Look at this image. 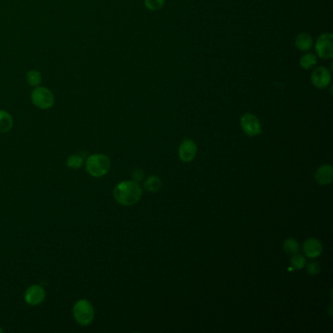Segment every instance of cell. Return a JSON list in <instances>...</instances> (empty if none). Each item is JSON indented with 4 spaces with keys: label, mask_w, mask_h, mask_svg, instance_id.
I'll return each mask as SVG.
<instances>
[{
    "label": "cell",
    "mask_w": 333,
    "mask_h": 333,
    "mask_svg": "<svg viewBox=\"0 0 333 333\" xmlns=\"http://www.w3.org/2000/svg\"><path fill=\"white\" fill-rule=\"evenodd\" d=\"M142 193L141 186L136 181L121 182L113 190L114 200L125 206L136 204L141 200Z\"/></svg>",
    "instance_id": "cell-1"
},
{
    "label": "cell",
    "mask_w": 333,
    "mask_h": 333,
    "mask_svg": "<svg viewBox=\"0 0 333 333\" xmlns=\"http://www.w3.org/2000/svg\"><path fill=\"white\" fill-rule=\"evenodd\" d=\"M85 169L92 177L101 178L110 171L111 160L103 153L91 154L85 161Z\"/></svg>",
    "instance_id": "cell-2"
},
{
    "label": "cell",
    "mask_w": 333,
    "mask_h": 333,
    "mask_svg": "<svg viewBox=\"0 0 333 333\" xmlns=\"http://www.w3.org/2000/svg\"><path fill=\"white\" fill-rule=\"evenodd\" d=\"M72 315L75 322L80 325L88 326L94 321L95 310L90 301L87 299H80L73 305Z\"/></svg>",
    "instance_id": "cell-3"
},
{
    "label": "cell",
    "mask_w": 333,
    "mask_h": 333,
    "mask_svg": "<svg viewBox=\"0 0 333 333\" xmlns=\"http://www.w3.org/2000/svg\"><path fill=\"white\" fill-rule=\"evenodd\" d=\"M31 103L41 110H49L55 105V96L53 92L43 86L34 87L30 94Z\"/></svg>",
    "instance_id": "cell-4"
},
{
    "label": "cell",
    "mask_w": 333,
    "mask_h": 333,
    "mask_svg": "<svg viewBox=\"0 0 333 333\" xmlns=\"http://www.w3.org/2000/svg\"><path fill=\"white\" fill-rule=\"evenodd\" d=\"M315 50L321 59L331 60L333 58V35L330 32L321 34L315 44Z\"/></svg>",
    "instance_id": "cell-5"
},
{
    "label": "cell",
    "mask_w": 333,
    "mask_h": 333,
    "mask_svg": "<svg viewBox=\"0 0 333 333\" xmlns=\"http://www.w3.org/2000/svg\"><path fill=\"white\" fill-rule=\"evenodd\" d=\"M241 126L248 136H257L262 132L261 122L252 113H244L241 119Z\"/></svg>",
    "instance_id": "cell-6"
},
{
    "label": "cell",
    "mask_w": 333,
    "mask_h": 333,
    "mask_svg": "<svg viewBox=\"0 0 333 333\" xmlns=\"http://www.w3.org/2000/svg\"><path fill=\"white\" fill-rule=\"evenodd\" d=\"M46 291L41 284H32L29 286L25 292L24 298L27 304L30 306H38L45 300Z\"/></svg>",
    "instance_id": "cell-7"
},
{
    "label": "cell",
    "mask_w": 333,
    "mask_h": 333,
    "mask_svg": "<svg viewBox=\"0 0 333 333\" xmlns=\"http://www.w3.org/2000/svg\"><path fill=\"white\" fill-rule=\"evenodd\" d=\"M311 81L316 88L325 89L331 82V73L327 68L323 66L318 67L311 74Z\"/></svg>",
    "instance_id": "cell-8"
},
{
    "label": "cell",
    "mask_w": 333,
    "mask_h": 333,
    "mask_svg": "<svg viewBox=\"0 0 333 333\" xmlns=\"http://www.w3.org/2000/svg\"><path fill=\"white\" fill-rule=\"evenodd\" d=\"M197 145L191 139H185L179 147V158L182 162H190L195 158Z\"/></svg>",
    "instance_id": "cell-9"
},
{
    "label": "cell",
    "mask_w": 333,
    "mask_h": 333,
    "mask_svg": "<svg viewBox=\"0 0 333 333\" xmlns=\"http://www.w3.org/2000/svg\"><path fill=\"white\" fill-rule=\"evenodd\" d=\"M303 251L310 258H317L323 252V244L317 239H308L303 244Z\"/></svg>",
    "instance_id": "cell-10"
},
{
    "label": "cell",
    "mask_w": 333,
    "mask_h": 333,
    "mask_svg": "<svg viewBox=\"0 0 333 333\" xmlns=\"http://www.w3.org/2000/svg\"><path fill=\"white\" fill-rule=\"evenodd\" d=\"M315 179L320 185H329L333 181L332 166L329 164L321 166L315 174Z\"/></svg>",
    "instance_id": "cell-11"
},
{
    "label": "cell",
    "mask_w": 333,
    "mask_h": 333,
    "mask_svg": "<svg viewBox=\"0 0 333 333\" xmlns=\"http://www.w3.org/2000/svg\"><path fill=\"white\" fill-rule=\"evenodd\" d=\"M295 46L299 51H309L313 46V38L310 34L306 32H301L295 38Z\"/></svg>",
    "instance_id": "cell-12"
},
{
    "label": "cell",
    "mask_w": 333,
    "mask_h": 333,
    "mask_svg": "<svg viewBox=\"0 0 333 333\" xmlns=\"http://www.w3.org/2000/svg\"><path fill=\"white\" fill-rule=\"evenodd\" d=\"M13 117L8 111L0 110V133H7L13 128Z\"/></svg>",
    "instance_id": "cell-13"
},
{
    "label": "cell",
    "mask_w": 333,
    "mask_h": 333,
    "mask_svg": "<svg viewBox=\"0 0 333 333\" xmlns=\"http://www.w3.org/2000/svg\"><path fill=\"white\" fill-rule=\"evenodd\" d=\"M162 187V180L158 176H150L144 183V188L148 192H158Z\"/></svg>",
    "instance_id": "cell-14"
},
{
    "label": "cell",
    "mask_w": 333,
    "mask_h": 333,
    "mask_svg": "<svg viewBox=\"0 0 333 333\" xmlns=\"http://www.w3.org/2000/svg\"><path fill=\"white\" fill-rule=\"evenodd\" d=\"M317 56L313 53H306L299 60V65L304 70H310L317 64Z\"/></svg>",
    "instance_id": "cell-15"
},
{
    "label": "cell",
    "mask_w": 333,
    "mask_h": 333,
    "mask_svg": "<svg viewBox=\"0 0 333 333\" xmlns=\"http://www.w3.org/2000/svg\"><path fill=\"white\" fill-rule=\"evenodd\" d=\"M41 81H42V75L41 71L32 69L27 72V82L31 87L40 86Z\"/></svg>",
    "instance_id": "cell-16"
},
{
    "label": "cell",
    "mask_w": 333,
    "mask_h": 333,
    "mask_svg": "<svg viewBox=\"0 0 333 333\" xmlns=\"http://www.w3.org/2000/svg\"><path fill=\"white\" fill-rule=\"evenodd\" d=\"M283 250L290 255H294V254L299 252L300 245L296 240L287 239L283 242Z\"/></svg>",
    "instance_id": "cell-17"
},
{
    "label": "cell",
    "mask_w": 333,
    "mask_h": 333,
    "mask_svg": "<svg viewBox=\"0 0 333 333\" xmlns=\"http://www.w3.org/2000/svg\"><path fill=\"white\" fill-rule=\"evenodd\" d=\"M84 164V160L80 154H71L67 159V166L71 169H79Z\"/></svg>",
    "instance_id": "cell-18"
},
{
    "label": "cell",
    "mask_w": 333,
    "mask_h": 333,
    "mask_svg": "<svg viewBox=\"0 0 333 333\" xmlns=\"http://www.w3.org/2000/svg\"><path fill=\"white\" fill-rule=\"evenodd\" d=\"M165 4V0H145V6L148 10L159 11Z\"/></svg>",
    "instance_id": "cell-19"
},
{
    "label": "cell",
    "mask_w": 333,
    "mask_h": 333,
    "mask_svg": "<svg viewBox=\"0 0 333 333\" xmlns=\"http://www.w3.org/2000/svg\"><path fill=\"white\" fill-rule=\"evenodd\" d=\"M291 265H292L293 268H295L297 270H301L303 267H305V265H306V259L303 255L296 253L291 257Z\"/></svg>",
    "instance_id": "cell-20"
},
{
    "label": "cell",
    "mask_w": 333,
    "mask_h": 333,
    "mask_svg": "<svg viewBox=\"0 0 333 333\" xmlns=\"http://www.w3.org/2000/svg\"><path fill=\"white\" fill-rule=\"evenodd\" d=\"M307 272L311 276H315V275H318L319 272H321V267L320 265L317 262H310L307 264Z\"/></svg>",
    "instance_id": "cell-21"
},
{
    "label": "cell",
    "mask_w": 333,
    "mask_h": 333,
    "mask_svg": "<svg viewBox=\"0 0 333 333\" xmlns=\"http://www.w3.org/2000/svg\"><path fill=\"white\" fill-rule=\"evenodd\" d=\"M144 171L142 169H135L133 173H132V177L134 179V181L139 182L141 181L142 179L144 178Z\"/></svg>",
    "instance_id": "cell-22"
},
{
    "label": "cell",
    "mask_w": 333,
    "mask_h": 333,
    "mask_svg": "<svg viewBox=\"0 0 333 333\" xmlns=\"http://www.w3.org/2000/svg\"><path fill=\"white\" fill-rule=\"evenodd\" d=\"M3 332H4V330H3V329H2L1 327H0V333H3Z\"/></svg>",
    "instance_id": "cell-23"
}]
</instances>
